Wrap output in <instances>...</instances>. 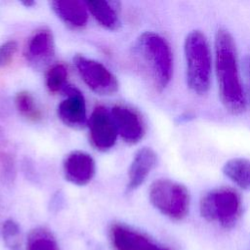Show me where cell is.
<instances>
[{
  "mask_svg": "<svg viewBox=\"0 0 250 250\" xmlns=\"http://www.w3.org/2000/svg\"><path fill=\"white\" fill-rule=\"evenodd\" d=\"M214 50L221 103L229 112L240 114L246 109V96L240 80L235 43L228 30L223 28L217 30Z\"/></svg>",
  "mask_w": 250,
  "mask_h": 250,
  "instance_id": "6da1fadb",
  "label": "cell"
},
{
  "mask_svg": "<svg viewBox=\"0 0 250 250\" xmlns=\"http://www.w3.org/2000/svg\"><path fill=\"white\" fill-rule=\"evenodd\" d=\"M137 61L157 91L164 90L173 76V53L167 40L153 31H145L134 46Z\"/></svg>",
  "mask_w": 250,
  "mask_h": 250,
  "instance_id": "7a4b0ae2",
  "label": "cell"
},
{
  "mask_svg": "<svg viewBox=\"0 0 250 250\" xmlns=\"http://www.w3.org/2000/svg\"><path fill=\"white\" fill-rule=\"evenodd\" d=\"M184 56L188 88L197 95L206 94L211 83L212 55L208 40L200 30H192L186 36Z\"/></svg>",
  "mask_w": 250,
  "mask_h": 250,
  "instance_id": "3957f363",
  "label": "cell"
},
{
  "mask_svg": "<svg viewBox=\"0 0 250 250\" xmlns=\"http://www.w3.org/2000/svg\"><path fill=\"white\" fill-rule=\"evenodd\" d=\"M202 218L225 229L231 228L241 214V198L230 188H217L205 193L199 203Z\"/></svg>",
  "mask_w": 250,
  "mask_h": 250,
  "instance_id": "277c9868",
  "label": "cell"
},
{
  "mask_svg": "<svg viewBox=\"0 0 250 250\" xmlns=\"http://www.w3.org/2000/svg\"><path fill=\"white\" fill-rule=\"evenodd\" d=\"M148 198L156 210L171 220L180 221L188 212L189 192L178 182L169 179L154 181L149 187Z\"/></svg>",
  "mask_w": 250,
  "mask_h": 250,
  "instance_id": "5b68a950",
  "label": "cell"
},
{
  "mask_svg": "<svg viewBox=\"0 0 250 250\" xmlns=\"http://www.w3.org/2000/svg\"><path fill=\"white\" fill-rule=\"evenodd\" d=\"M73 63L83 82L97 95L110 96L119 89L115 75L102 62L83 55L73 57Z\"/></svg>",
  "mask_w": 250,
  "mask_h": 250,
  "instance_id": "8992f818",
  "label": "cell"
},
{
  "mask_svg": "<svg viewBox=\"0 0 250 250\" xmlns=\"http://www.w3.org/2000/svg\"><path fill=\"white\" fill-rule=\"evenodd\" d=\"M87 126L92 146L101 151H106L114 146L117 131L110 111L104 105H97L88 118Z\"/></svg>",
  "mask_w": 250,
  "mask_h": 250,
  "instance_id": "52a82bcc",
  "label": "cell"
},
{
  "mask_svg": "<svg viewBox=\"0 0 250 250\" xmlns=\"http://www.w3.org/2000/svg\"><path fill=\"white\" fill-rule=\"evenodd\" d=\"M110 113L121 139L129 144H138L145 136V123L141 114L126 104H115L111 107Z\"/></svg>",
  "mask_w": 250,
  "mask_h": 250,
  "instance_id": "ba28073f",
  "label": "cell"
},
{
  "mask_svg": "<svg viewBox=\"0 0 250 250\" xmlns=\"http://www.w3.org/2000/svg\"><path fill=\"white\" fill-rule=\"evenodd\" d=\"M62 93L65 95L58 105V116L60 120L67 127L72 129H81L87 125L86 103L83 94L74 86L67 85Z\"/></svg>",
  "mask_w": 250,
  "mask_h": 250,
  "instance_id": "9c48e42d",
  "label": "cell"
},
{
  "mask_svg": "<svg viewBox=\"0 0 250 250\" xmlns=\"http://www.w3.org/2000/svg\"><path fill=\"white\" fill-rule=\"evenodd\" d=\"M23 54L26 62L35 67L50 62L55 56V39L52 30L47 27L35 30L28 37Z\"/></svg>",
  "mask_w": 250,
  "mask_h": 250,
  "instance_id": "30bf717a",
  "label": "cell"
},
{
  "mask_svg": "<svg viewBox=\"0 0 250 250\" xmlns=\"http://www.w3.org/2000/svg\"><path fill=\"white\" fill-rule=\"evenodd\" d=\"M65 179L78 187L88 185L96 174V162L87 152L74 150L69 152L62 163Z\"/></svg>",
  "mask_w": 250,
  "mask_h": 250,
  "instance_id": "8fae6325",
  "label": "cell"
},
{
  "mask_svg": "<svg viewBox=\"0 0 250 250\" xmlns=\"http://www.w3.org/2000/svg\"><path fill=\"white\" fill-rule=\"evenodd\" d=\"M109 239L114 250H150L155 245L143 232L119 223L110 227Z\"/></svg>",
  "mask_w": 250,
  "mask_h": 250,
  "instance_id": "7c38bea8",
  "label": "cell"
},
{
  "mask_svg": "<svg viewBox=\"0 0 250 250\" xmlns=\"http://www.w3.org/2000/svg\"><path fill=\"white\" fill-rule=\"evenodd\" d=\"M157 164L156 152L147 146L140 148L134 155L129 170L126 191L132 192L139 188Z\"/></svg>",
  "mask_w": 250,
  "mask_h": 250,
  "instance_id": "4fadbf2b",
  "label": "cell"
},
{
  "mask_svg": "<svg viewBox=\"0 0 250 250\" xmlns=\"http://www.w3.org/2000/svg\"><path fill=\"white\" fill-rule=\"evenodd\" d=\"M51 7L57 17L72 28H83L88 22V9L85 1L79 0H55Z\"/></svg>",
  "mask_w": 250,
  "mask_h": 250,
  "instance_id": "5bb4252c",
  "label": "cell"
},
{
  "mask_svg": "<svg viewBox=\"0 0 250 250\" xmlns=\"http://www.w3.org/2000/svg\"><path fill=\"white\" fill-rule=\"evenodd\" d=\"M88 12L96 20V21L104 28L111 31L118 30L121 26V21L114 6L104 0L85 1Z\"/></svg>",
  "mask_w": 250,
  "mask_h": 250,
  "instance_id": "9a60e30c",
  "label": "cell"
},
{
  "mask_svg": "<svg viewBox=\"0 0 250 250\" xmlns=\"http://www.w3.org/2000/svg\"><path fill=\"white\" fill-rule=\"evenodd\" d=\"M223 174L243 190H250V159L234 157L229 159L222 168Z\"/></svg>",
  "mask_w": 250,
  "mask_h": 250,
  "instance_id": "2e32d148",
  "label": "cell"
},
{
  "mask_svg": "<svg viewBox=\"0 0 250 250\" xmlns=\"http://www.w3.org/2000/svg\"><path fill=\"white\" fill-rule=\"evenodd\" d=\"M25 250H61V247L50 229L44 227H36L26 236Z\"/></svg>",
  "mask_w": 250,
  "mask_h": 250,
  "instance_id": "e0dca14e",
  "label": "cell"
},
{
  "mask_svg": "<svg viewBox=\"0 0 250 250\" xmlns=\"http://www.w3.org/2000/svg\"><path fill=\"white\" fill-rule=\"evenodd\" d=\"M15 106L18 112L29 121L37 122L42 118L41 110L37 106L34 97L28 91L22 90L16 94Z\"/></svg>",
  "mask_w": 250,
  "mask_h": 250,
  "instance_id": "ac0fdd59",
  "label": "cell"
},
{
  "mask_svg": "<svg viewBox=\"0 0 250 250\" xmlns=\"http://www.w3.org/2000/svg\"><path fill=\"white\" fill-rule=\"evenodd\" d=\"M67 76V67L63 63L58 62L51 65L45 75V83L49 92L53 94L62 92L68 85Z\"/></svg>",
  "mask_w": 250,
  "mask_h": 250,
  "instance_id": "d6986e66",
  "label": "cell"
},
{
  "mask_svg": "<svg viewBox=\"0 0 250 250\" xmlns=\"http://www.w3.org/2000/svg\"><path fill=\"white\" fill-rule=\"evenodd\" d=\"M1 234L4 245L9 250H21V232L19 224L13 220H6L1 229Z\"/></svg>",
  "mask_w": 250,
  "mask_h": 250,
  "instance_id": "ffe728a7",
  "label": "cell"
},
{
  "mask_svg": "<svg viewBox=\"0 0 250 250\" xmlns=\"http://www.w3.org/2000/svg\"><path fill=\"white\" fill-rule=\"evenodd\" d=\"M18 51V43L15 40H8L0 44V68L10 64Z\"/></svg>",
  "mask_w": 250,
  "mask_h": 250,
  "instance_id": "44dd1931",
  "label": "cell"
},
{
  "mask_svg": "<svg viewBox=\"0 0 250 250\" xmlns=\"http://www.w3.org/2000/svg\"><path fill=\"white\" fill-rule=\"evenodd\" d=\"M150 250H169V249H167V248H165V247H162V246H159V245H157V244H155Z\"/></svg>",
  "mask_w": 250,
  "mask_h": 250,
  "instance_id": "7402d4cb",
  "label": "cell"
},
{
  "mask_svg": "<svg viewBox=\"0 0 250 250\" xmlns=\"http://www.w3.org/2000/svg\"><path fill=\"white\" fill-rule=\"evenodd\" d=\"M248 75H249V80H250V59L248 60Z\"/></svg>",
  "mask_w": 250,
  "mask_h": 250,
  "instance_id": "603a6c76",
  "label": "cell"
}]
</instances>
